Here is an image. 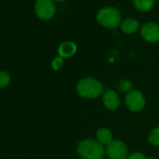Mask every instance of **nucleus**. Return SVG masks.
Segmentation results:
<instances>
[{"mask_svg": "<svg viewBox=\"0 0 159 159\" xmlns=\"http://www.w3.org/2000/svg\"><path fill=\"white\" fill-rule=\"evenodd\" d=\"M76 91L80 97L86 99H95L103 95L104 86L100 81L92 77L82 79L77 84Z\"/></svg>", "mask_w": 159, "mask_h": 159, "instance_id": "obj_1", "label": "nucleus"}, {"mask_svg": "<svg viewBox=\"0 0 159 159\" xmlns=\"http://www.w3.org/2000/svg\"><path fill=\"white\" fill-rule=\"evenodd\" d=\"M77 152L82 159H103L106 149L97 139H85L78 143Z\"/></svg>", "mask_w": 159, "mask_h": 159, "instance_id": "obj_2", "label": "nucleus"}, {"mask_svg": "<svg viewBox=\"0 0 159 159\" xmlns=\"http://www.w3.org/2000/svg\"><path fill=\"white\" fill-rule=\"evenodd\" d=\"M98 23L104 28L114 30L120 27L122 24V16L118 9L114 7H104L97 13Z\"/></svg>", "mask_w": 159, "mask_h": 159, "instance_id": "obj_3", "label": "nucleus"}, {"mask_svg": "<svg viewBox=\"0 0 159 159\" xmlns=\"http://www.w3.org/2000/svg\"><path fill=\"white\" fill-rule=\"evenodd\" d=\"M34 11L40 20L49 21L54 16L56 8L52 0H36Z\"/></svg>", "mask_w": 159, "mask_h": 159, "instance_id": "obj_4", "label": "nucleus"}, {"mask_svg": "<svg viewBox=\"0 0 159 159\" xmlns=\"http://www.w3.org/2000/svg\"><path fill=\"white\" fill-rule=\"evenodd\" d=\"M126 108L132 112H139L145 107V98L143 94L138 90L132 89L128 92L125 98Z\"/></svg>", "mask_w": 159, "mask_h": 159, "instance_id": "obj_5", "label": "nucleus"}, {"mask_svg": "<svg viewBox=\"0 0 159 159\" xmlns=\"http://www.w3.org/2000/svg\"><path fill=\"white\" fill-rule=\"evenodd\" d=\"M106 153L111 159H127L128 148L122 140L113 139L106 146Z\"/></svg>", "mask_w": 159, "mask_h": 159, "instance_id": "obj_6", "label": "nucleus"}, {"mask_svg": "<svg viewBox=\"0 0 159 159\" xmlns=\"http://www.w3.org/2000/svg\"><path fill=\"white\" fill-rule=\"evenodd\" d=\"M141 38L150 43L159 41V25L155 23H146L140 28Z\"/></svg>", "mask_w": 159, "mask_h": 159, "instance_id": "obj_7", "label": "nucleus"}, {"mask_svg": "<svg viewBox=\"0 0 159 159\" xmlns=\"http://www.w3.org/2000/svg\"><path fill=\"white\" fill-rule=\"evenodd\" d=\"M102 102L104 106L110 111L117 110L121 104V100L118 94L111 89H108L104 91L102 95Z\"/></svg>", "mask_w": 159, "mask_h": 159, "instance_id": "obj_8", "label": "nucleus"}, {"mask_svg": "<svg viewBox=\"0 0 159 159\" xmlns=\"http://www.w3.org/2000/svg\"><path fill=\"white\" fill-rule=\"evenodd\" d=\"M77 52V45L72 41H65L58 47L59 56L62 58H69L73 56Z\"/></svg>", "mask_w": 159, "mask_h": 159, "instance_id": "obj_9", "label": "nucleus"}, {"mask_svg": "<svg viewBox=\"0 0 159 159\" xmlns=\"http://www.w3.org/2000/svg\"><path fill=\"white\" fill-rule=\"evenodd\" d=\"M121 30L127 35H132L136 33L139 28V22L134 18H126L122 21V24L120 25Z\"/></svg>", "mask_w": 159, "mask_h": 159, "instance_id": "obj_10", "label": "nucleus"}, {"mask_svg": "<svg viewBox=\"0 0 159 159\" xmlns=\"http://www.w3.org/2000/svg\"><path fill=\"white\" fill-rule=\"evenodd\" d=\"M96 137H97V140L99 143H101L102 145H106V146L113 140L112 132L107 127H100L97 131Z\"/></svg>", "mask_w": 159, "mask_h": 159, "instance_id": "obj_11", "label": "nucleus"}, {"mask_svg": "<svg viewBox=\"0 0 159 159\" xmlns=\"http://www.w3.org/2000/svg\"><path fill=\"white\" fill-rule=\"evenodd\" d=\"M134 8L140 12H148L154 7L155 0H132Z\"/></svg>", "mask_w": 159, "mask_h": 159, "instance_id": "obj_12", "label": "nucleus"}, {"mask_svg": "<svg viewBox=\"0 0 159 159\" xmlns=\"http://www.w3.org/2000/svg\"><path fill=\"white\" fill-rule=\"evenodd\" d=\"M148 141L152 146H159V126H156L151 130L148 135Z\"/></svg>", "mask_w": 159, "mask_h": 159, "instance_id": "obj_13", "label": "nucleus"}, {"mask_svg": "<svg viewBox=\"0 0 159 159\" xmlns=\"http://www.w3.org/2000/svg\"><path fill=\"white\" fill-rule=\"evenodd\" d=\"M11 81V77L7 71H0V88L7 87Z\"/></svg>", "mask_w": 159, "mask_h": 159, "instance_id": "obj_14", "label": "nucleus"}, {"mask_svg": "<svg viewBox=\"0 0 159 159\" xmlns=\"http://www.w3.org/2000/svg\"><path fill=\"white\" fill-rule=\"evenodd\" d=\"M118 88L119 90H121L123 93H128L132 90V84L130 82L128 81H122L119 83V85H118Z\"/></svg>", "mask_w": 159, "mask_h": 159, "instance_id": "obj_15", "label": "nucleus"}, {"mask_svg": "<svg viewBox=\"0 0 159 159\" xmlns=\"http://www.w3.org/2000/svg\"><path fill=\"white\" fill-rule=\"evenodd\" d=\"M63 66H64V58H62L61 56L55 57L52 62V66L54 70L61 69L63 67Z\"/></svg>", "mask_w": 159, "mask_h": 159, "instance_id": "obj_16", "label": "nucleus"}, {"mask_svg": "<svg viewBox=\"0 0 159 159\" xmlns=\"http://www.w3.org/2000/svg\"><path fill=\"white\" fill-rule=\"evenodd\" d=\"M127 159H148V158L146 157V155L144 153H142L140 152H134L128 155Z\"/></svg>", "mask_w": 159, "mask_h": 159, "instance_id": "obj_17", "label": "nucleus"}, {"mask_svg": "<svg viewBox=\"0 0 159 159\" xmlns=\"http://www.w3.org/2000/svg\"><path fill=\"white\" fill-rule=\"evenodd\" d=\"M52 1H54V2H65V1H66V0H52Z\"/></svg>", "mask_w": 159, "mask_h": 159, "instance_id": "obj_18", "label": "nucleus"}]
</instances>
